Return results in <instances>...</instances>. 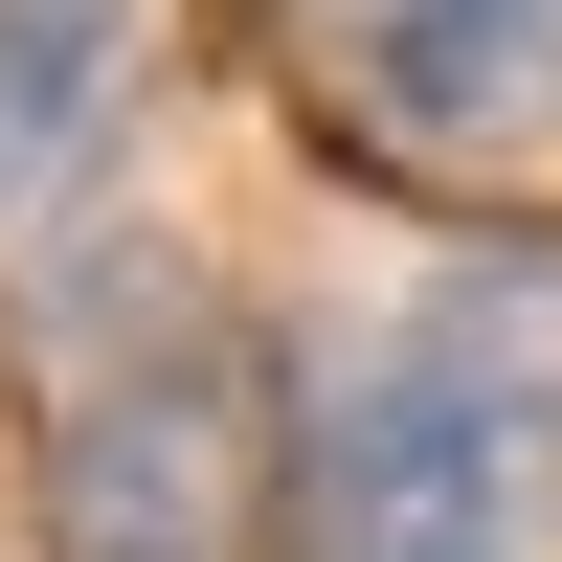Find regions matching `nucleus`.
<instances>
[{
    "label": "nucleus",
    "instance_id": "nucleus-2",
    "mask_svg": "<svg viewBox=\"0 0 562 562\" xmlns=\"http://www.w3.org/2000/svg\"><path fill=\"white\" fill-rule=\"evenodd\" d=\"M23 473H45V562H248V518H270L248 315L158 225L45 248V293H23Z\"/></svg>",
    "mask_w": 562,
    "mask_h": 562
},
{
    "label": "nucleus",
    "instance_id": "nucleus-3",
    "mask_svg": "<svg viewBox=\"0 0 562 562\" xmlns=\"http://www.w3.org/2000/svg\"><path fill=\"white\" fill-rule=\"evenodd\" d=\"M360 135L405 158H540L562 135V0H315Z\"/></svg>",
    "mask_w": 562,
    "mask_h": 562
},
{
    "label": "nucleus",
    "instance_id": "nucleus-1",
    "mask_svg": "<svg viewBox=\"0 0 562 562\" xmlns=\"http://www.w3.org/2000/svg\"><path fill=\"white\" fill-rule=\"evenodd\" d=\"M293 562H562V270H428L315 360Z\"/></svg>",
    "mask_w": 562,
    "mask_h": 562
},
{
    "label": "nucleus",
    "instance_id": "nucleus-4",
    "mask_svg": "<svg viewBox=\"0 0 562 562\" xmlns=\"http://www.w3.org/2000/svg\"><path fill=\"white\" fill-rule=\"evenodd\" d=\"M113 68H135V0H0V203L90 158Z\"/></svg>",
    "mask_w": 562,
    "mask_h": 562
}]
</instances>
